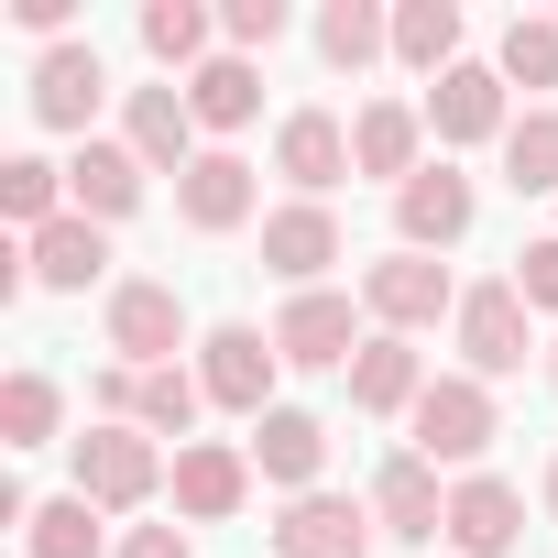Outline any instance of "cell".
<instances>
[{"mask_svg":"<svg viewBox=\"0 0 558 558\" xmlns=\"http://www.w3.org/2000/svg\"><path fill=\"white\" fill-rule=\"evenodd\" d=\"M66 12H77V0H12V23H23V34H66Z\"/></svg>","mask_w":558,"mask_h":558,"instance_id":"obj_37","label":"cell"},{"mask_svg":"<svg viewBox=\"0 0 558 558\" xmlns=\"http://www.w3.org/2000/svg\"><path fill=\"white\" fill-rule=\"evenodd\" d=\"M241 449H252V471H263V482H286V504H296V493H318V471H329V427H318L307 405H274Z\"/></svg>","mask_w":558,"mask_h":558,"instance_id":"obj_19","label":"cell"},{"mask_svg":"<svg viewBox=\"0 0 558 558\" xmlns=\"http://www.w3.org/2000/svg\"><path fill=\"white\" fill-rule=\"evenodd\" d=\"M143 175H154V165H143L132 143H99V132H88V143L66 154V208L110 230V219H132V208H143Z\"/></svg>","mask_w":558,"mask_h":558,"instance_id":"obj_16","label":"cell"},{"mask_svg":"<svg viewBox=\"0 0 558 558\" xmlns=\"http://www.w3.org/2000/svg\"><path fill=\"white\" fill-rule=\"evenodd\" d=\"M395 66H416L427 88L460 66V0H405L395 12Z\"/></svg>","mask_w":558,"mask_h":558,"instance_id":"obj_26","label":"cell"},{"mask_svg":"<svg viewBox=\"0 0 558 558\" xmlns=\"http://www.w3.org/2000/svg\"><path fill=\"white\" fill-rule=\"evenodd\" d=\"M471 219H482V197L460 165H427L395 186V252H449V241H471Z\"/></svg>","mask_w":558,"mask_h":558,"instance_id":"obj_8","label":"cell"},{"mask_svg":"<svg viewBox=\"0 0 558 558\" xmlns=\"http://www.w3.org/2000/svg\"><path fill=\"white\" fill-rule=\"evenodd\" d=\"M362 307H373V329L416 340V329L460 318V286H449L438 252H373V263H362Z\"/></svg>","mask_w":558,"mask_h":558,"instance_id":"obj_3","label":"cell"},{"mask_svg":"<svg viewBox=\"0 0 558 558\" xmlns=\"http://www.w3.org/2000/svg\"><path fill=\"white\" fill-rule=\"evenodd\" d=\"M449 340H460V373H471V384H504V373H525V351H536V307H525L514 286H460Z\"/></svg>","mask_w":558,"mask_h":558,"instance_id":"obj_4","label":"cell"},{"mask_svg":"<svg viewBox=\"0 0 558 558\" xmlns=\"http://www.w3.org/2000/svg\"><path fill=\"white\" fill-rule=\"evenodd\" d=\"M504 286H514L525 307H547V318H558V230H536V241L514 252V274H504Z\"/></svg>","mask_w":558,"mask_h":558,"instance_id":"obj_35","label":"cell"},{"mask_svg":"<svg viewBox=\"0 0 558 558\" xmlns=\"http://www.w3.org/2000/svg\"><path fill=\"white\" fill-rule=\"evenodd\" d=\"M547 395H558V340H547Z\"/></svg>","mask_w":558,"mask_h":558,"instance_id":"obj_39","label":"cell"},{"mask_svg":"<svg viewBox=\"0 0 558 558\" xmlns=\"http://www.w3.org/2000/svg\"><path fill=\"white\" fill-rule=\"evenodd\" d=\"M318 56H329L340 77H362L373 56H395V23L373 12V0H329V12H318Z\"/></svg>","mask_w":558,"mask_h":558,"instance_id":"obj_28","label":"cell"},{"mask_svg":"<svg viewBox=\"0 0 558 558\" xmlns=\"http://www.w3.org/2000/svg\"><path fill=\"white\" fill-rule=\"evenodd\" d=\"M165 482H175V471H165V449H154L143 427H88V438H77V482H66V493H88L99 514H143Z\"/></svg>","mask_w":558,"mask_h":558,"instance_id":"obj_5","label":"cell"},{"mask_svg":"<svg viewBox=\"0 0 558 558\" xmlns=\"http://www.w3.org/2000/svg\"><path fill=\"white\" fill-rule=\"evenodd\" d=\"M197 405H208V384H197V373L175 362V373H143V405H132V427H143V438H175V449H186Z\"/></svg>","mask_w":558,"mask_h":558,"instance_id":"obj_33","label":"cell"},{"mask_svg":"<svg viewBox=\"0 0 558 558\" xmlns=\"http://www.w3.org/2000/svg\"><path fill=\"white\" fill-rule=\"evenodd\" d=\"M121 143H132L154 175H186V165H197V110H186V88H132V99H121Z\"/></svg>","mask_w":558,"mask_h":558,"instance_id":"obj_21","label":"cell"},{"mask_svg":"<svg viewBox=\"0 0 558 558\" xmlns=\"http://www.w3.org/2000/svg\"><path fill=\"white\" fill-rule=\"evenodd\" d=\"M547 514H558V460H547Z\"/></svg>","mask_w":558,"mask_h":558,"instance_id":"obj_38","label":"cell"},{"mask_svg":"<svg viewBox=\"0 0 558 558\" xmlns=\"http://www.w3.org/2000/svg\"><path fill=\"white\" fill-rule=\"evenodd\" d=\"M56 416H66V395H56V373H12V384H0V438H12V449H45L56 438Z\"/></svg>","mask_w":558,"mask_h":558,"instance_id":"obj_32","label":"cell"},{"mask_svg":"<svg viewBox=\"0 0 558 558\" xmlns=\"http://www.w3.org/2000/svg\"><path fill=\"white\" fill-rule=\"evenodd\" d=\"M405 427H416L405 449H416L427 471H471V460L504 438V416H493V384H471V373H438V384L416 395V416H405Z\"/></svg>","mask_w":558,"mask_h":558,"instance_id":"obj_2","label":"cell"},{"mask_svg":"<svg viewBox=\"0 0 558 558\" xmlns=\"http://www.w3.org/2000/svg\"><path fill=\"white\" fill-rule=\"evenodd\" d=\"M23 263H34V286H45V296H88L99 274H110V230L66 208L56 230H34V241H23Z\"/></svg>","mask_w":558,"mask_h":558,"instance_id":"obj_22","label":"cell"},{"mask_svg":"<svg viewBox=\"0 0 558 558\" xmlns=\"http://www.w3.org/2000/svg\"><path fill=\"white\" fill-rule=\"evenodd\" d=\"M252 197H263V186H252V165H241L230 143H208V154L175 175V219H186L197 241H230V230L252 219Z\"/></svg>","mask_w":558,"mask_h":558,"instance_id":"obj_14","label":"cell"},{"mask_svg":"<svg viewBox=\"0 0 558 558\" xmlns=\"http://www.w3.org/2000/svg\"><path fill=\"white\" fill-rule=\"evenodd\" d=\"M286 0H230V12H219V34H230V56H274V45H286Z\"/></svg>","mask_w":558,"mask_h":558,"instance_id":"obj_34","label":"cell"},{"mask_svg":"<svg viewBox=\"0 0 558 558\" xmlns=\"http://www.w3.org/2000/svg\"><path fill=\"white\" fill-rule=\"evenodd\" d=\"M329 263H340V219H329V197H286V208L263 219V274H274V286L307 296Z\"/></svg>","mask_w":558,"mask_h":558,"instance_id":"obj_11","label":"cell"},{"mask_svg":"<svg viewBox=\"0 0 558 558\" xmlns=\"http://www.w3.org/2000/svg\"><path fill=\"white\" fill-rule=\"evenodd\" d=\"M438 373L416 362V340H395V329H373L362 340V362H351V405L362 416H416V395H427Z\"/></svg>","mask_w":558,"mask_h":558,"instance_id":"obj_23","label":"cell"},{"mask_svg":"<svg viewBox=\"0 0 558 558\" xmlns=\"http://www.w3.org/2000/svg\"><path fill=\"white\" fill-rule=\"evenodd\" d=\"M110 558H197V536H186V525H132Z\"/></svg>","mask_w":558,"mask_h":558,"instance_id":"obj_36","label":"cell"},{"mask_svg":"<svg viewBox=\"0 0 558 558\" xmlns=\"http://www.w3.org/2000/svg\"><path fill=\"white\" fill-rule=\"evenodd\" d=\"M99 99H110L99 45H45V56H34V121H45V132H77V143H88Z\"/></svg>","mask_w":558,"mask_h":558,"instance_id":"obj_12","label":"cell"},{"mask_svg":"<svg viewBox=\"0 0 558 558\" xmlns=\"http://www.w3.org/2000/svg\"><path fill=\"white\" fill-rule=\"evenodd\" d=\"M351 175H384V186L427 175V110H416V99H373V110L351 121Z\"/></svg>","mask_w":558,"mask_h":558,"instance_id":"obj_17","label":"cell"},{"mask_svg":"<svg viewBox=\"0 0 558 558\" xmlns=\"http://www.w3.org/2000/svg\"><path fill=\"white\" fill-rule=\"evenodd\" d=\"M373 525H384V536H405V547L449 536V493H438V471H427L416 449H395V460L373 471Z\"/></svg>","mask_w":558,"mask_h":558,"instance_id":"obj_18","label":"cell"},{"mask_svg":"<svg viewBox=\"0 0 558 558\" xmlns=\"http://www.w3.org/2000/svg\"><path fill=\"white\" fill-rule=\"evenodd\" d=\"M493 66H504V88H558V12H514Z\"/></svg>","mask_w":558,"mask_h":558,"instance_id":"obj_30","label":"cell"},{"mask_svg":"<svg viewBox=\"0 0 558 558\" xmlns=\"http://www.w3.org/2000/svg\"><path fill=\"white\" fill-rule=\"evenodd\" d=\"M514 536H525V493L504 471H460L449 482V547L460 558H514Z\"/></svg>","mask_w":558,"mask_h":558,"instance_id":"obj_15","label":"cell"},{"mask_svg":"<svg viewBox=\"0 0 558 558\" xmlns=\"http://www.w3.org/2000/svg\"><path fill=\"white\" fill-rule=\"evenodd\" d=\"M416 110H427L438 143H504V132H514V110H504V66H471V56H460Z\"/></svg>","mask_w":558,"mask_h":558,"instance_id":"obj_13","label":"cell"},{"mask_svg":"<svg viewBox=\"0 0 558 558\" xmlns=\"http://www.w3.org/2000/svg\"><path fill=\"white\" fill-rule=\"evenodd\" d=\"M373 504L351 493H296L286 514H274V558H373Z\"/></svg>","mask_w":558,"mask_h":558,"instance_id":"obj_9","label":"cell"},{"mask_svg":"<svg viewBox=\"0 0 558 558\" xmlns=\"http://www.w3.org/2000/svg\"><path fill=\"white\" fill-rule=\"evenodd\" d=\"M165 493H175V514H186V525H230V514L252 504V449H230V438H186Z\"/></svg>","mask_w":558,"mask_h":558,"instance_id":"obj_10","label":"cell"},{"mask_svg":"<svg viewBox=\"0 0 558 558\" xmlns=\"http://www.w3.org/2000/svg\"><path fill=\"white\" fill-rule=\"evenodd\" d=\"M99 329H110V351L132 373H175V351H186V307H175V286H154V274H121Z\"/></svg>","mask_w":558,"mask_h":558,"instance_id":"obj_6","label":"cell"},{"mask_svg":"<svg viewBox=\"0 0 558 558\" xmlns=\"http://www.w3.org/2000/svg\"><path fill=\"white\" fill-rule=\"evenodd\" d=\"M186 110H197V132H241V121L263 110V66H252V56H208V66L186 77Z\"/></svg>","mask_w":558,"mask_h":558,"instance_id":"obj_25","label":"cell"},{"mask_svg":"<svg viewBox=\"0 0 558 558\" xmlns=\"http://www.w3.org/2000/svg\"><path fill=\"white\" fill-rule=\"evenodd\" d=\"M274 175H286L296 197H329L351 175V121L329 110H286V132H274Z\"/></svg>","mask_w":558,"mask_h":558,"instance_id":"obj_20","label":"cell"},{"mask_svg":"<svg viewBox=\"0 0 558 558\" xmlns=\"http://www.w3.org/2000/svg\"><path fill=\"white\" fill-rule=\"evenodd\" d=\"M143 56L186 88V77L208 66V12H197V0H143Z\"/></svg>","mask_w":558,"mask_h":558,"instance_id":"obj_27","label":"cell"},{"mask_svg":"<svg viewBox=\"0 0 558 558\" xmlns=\"http://www.w3.org/2000/svg\"><path fill=\"white\" fill-rule=\"evenodd\" d=\"M504 186L514 197H558V110H525L504 132Z\"/></svg>","mask_w":558,"mask_h":558,"instance_id":"obj_31","label":"cell"},{"mask_svg":"<svg viewBox=\"0 0 558 558\" xmlns=\"http://www.w3.org/2000/svg\"><path fill=\"white\" fill-rule=\"evenodd\" d=\"M121 536H110V514L88 504V493H56V504H34V525H23V558H110Z\"/></svg>","mask_w":558,"mask_h":558,"instance_id":"obj_24","label":"cell"},{"mask_svg":"<svg viewBox=\"0 0 558 558\" xmlns=\"http://www.w3.org/2000/svg\"><path fill=\"white\" fill-rule=\"evenodd\" d=\"M0 208L23 219V241H34V230H56V219H66V165H45V154H12V165H0Z\"/></svg>","mask_w":558,"mask_h":558,"instance_id":"obj_29","label":"cell"},{"mask_svg":"<svg viewBox=\"0 0 558 558\" xmlns=\"http://www.w3.org/2000/svg\"><path fill=\"white\" fill-rule=\"evenodd\" d=\"M274 373H286V351H274V329H252V318H219V329H197V384H208V405L219 416H274Z\"/></svg>","mask_w":558,"mask_h":558,"instance_id":"obj_1","label":"cell"},{"mask_svg":"<svg viewBox=\"0 0 558 558\" xmlns=\"http://www.w3.org/2000/svg\"><path fill=\"white\" fill-rule=\"evenodd\" d=\"M362 307L351 296H329V286H307V296H286V318H274V351H286V373H351L362 362Z\"/></svg>","mask_w":558,"mask_h":558,"instance_id":"obj_7","label":"cell"}]
</instances>
